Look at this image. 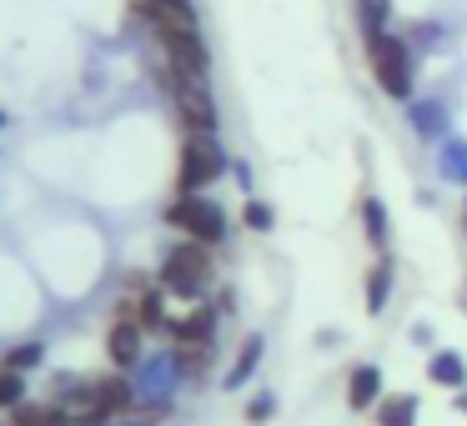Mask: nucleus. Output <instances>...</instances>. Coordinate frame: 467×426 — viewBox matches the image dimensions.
<instances>
[{"instance_id":"nucleus-1","label":"nucleus","mask_w":467,"mask_h":426,"mask_svg":"<svg viewBox=\"0 0 467 426\" xmlns=\"http://www.w3.org/2000/svg\"><path fill=\"white\" fill-rule=\"evenodd\" d=\"M367 61H372V76L392 101H407L412 96V56H407V41L387 36L382 25L367 31Z\"/></svg>"},{"instance_id":"nucleus-2","label":"nucleus","mask_w":467,"mask_h":426,"mask_svg":"<svg viewBox=\"0 0 467 426\" xmlns=\"http://www.w3.org/2000/svg\"><path fill=\"white\" fill-rule=\"evenodd\" d=\"M206 281H212V246L202 241H182L166 251L161 261V291L182 296V301H196V296L206 291Z\"/></svg>"},{"instance_id":"nucleus-3","label":"nucleus","mask_w":467,"mask_h":426,"mask_svg":"<svg viewBox=\"0 0 467 426\" xmlns=\"http://www.w3.org/2000/svg\"><path fill=\"white\" fill-rule=\"evenodd\" d=\"M226 171V156L216 146V131H186L182 166H176V196H196Z\"/></svg>"},{"instance_id":"nucleus-4","label":"nucleus","mask_w":467,"mask_h":426,"mask_svg":"<svg viewBox=\"0 0 467 426\" xmlns=\"http://www.w3.org/2000/svg\"><path fill=\"white\" fill-rule=\"evenodd\" d=\"M166 226H176V231L186 236V241H202V246H216L226 236V211L212 201V196H176L171 206H166Z\"/></svg>"},{"instance_id":"nucleus-5","label":"nucleus","mask_w":467,"mask_h":426,"mask_svg":"<svg viewBox=\"0 0 467 426\" xmlns=\"http://www.w3.org/2000/svg\"><path fill=\"white\" fill-rule=\"evenodd\" d=\"M171 101H176V116H182V131H216V101L206 76H176Z\"/></svg>"},{"instance_id":"nucleus-6","label":"nucleus","mask_w":467,"mask_h":426,"mask_svg":"<svg viewBox=\"0 0 467 426\" xmlns=\"http://www.w3.org/2000/svg\"><path fill=\"white\" fill-rule=\"evenodd\" d=\"M176 376H182L176 356H141V381H136V401L146 396V406H166V396H171Z\"/></svg>"},{"instance_id":"nucleus-7","label":"nucleus","mask_w":467,"mask_h":426,"mask_svg":"<svg viewBox=\"0 0 467 426\" xmlns=\"http://www.w3.org/2000/svg\"><path fill=\"white\" fill-rule=\"evenodd\" d=\"M141 346H146V331L136 321H126V316L106 331V351H111L116 366H141Z\"/></svg>"},{"instance_id":"nucleus-8","label":"nucleus","mask_w":467,"mask_h":426,"mask_svg":"<svg viewBox=\"0 0 467 426\" xmlns=\"http://www.w3.org/2000/svg\"><path fill=\"white\" fill-rule=\"evenodd\" d=\"M382 401V371H377L372 361L352 366V376H347V406L352 411H367V406Z\"/></svg>"},{"instance_id":"nucleus-9","label":"nucleus","mask_w":467,"mask_h":426,"mask_svg":"<svg viewBox=\"0 0 467 426\" xmlns=\"http://www.w3.org/2000/svg\"><path fill=\"white\" fill-rule=\"evenodd\" d=\"M126 321H136L141 326V331H156V326H166V301H161V291H151V286H146V291H136L131 301H126Z\"/></svg>"},{"instance_id":"nucleus-10","label":"nucleus","mask_w":467,"mask_h":426,"mask_svg":"<svg viewBox=\"0 0 467 426\" xmlns=\"http://www.w3.org/2000/svg\"><path fill=\"white\" fill-rule=\"evenodd\" d=\"M91 386H96V401H101L106 416L131 411V406H136V386L126 381V376H101V381H91Z\"/></svg>"},{"instance_id":"nucleus-11","label":"nucleus","mask_w":467,"mask_h":426,"mask_svg":"<svg viewBox=\"0 0 467 426\" xmlns=\"http://www.w3.org/2000/svg\"><path fill=\"white\" fill-rule=\"evenodd\" d=\"M427 381L447 386V391H462V386H467V361L457 351H437L432 361H427Z\"/></svg>"},{"instance_id":"nucleus-12","label":"nucleus","mask_w":467,"mask_h":426,"mask_svg":"<svg viewBox=\"0 0 467 426\" xmlns=\"http://www.w3.org/2000/svg\"><path fill=\"white\" fill-rule=\"evenodd\" d=\"M256 361H262V336H246L242 351H236V361H232V371H226V391H236V386L252 381Z\"/></svg>"},{"instance_id":"nucleus-13","label":"nucleus","mask_w":467,"mask_h":426,"mask_svg":"<svg viewBox=\"0 0 467 426\" xmlns=\"http://www.w3.org/2000/svg\"><path fill=\"white\" fill-rule=\"evenodd\" d=\"M377 426H417V396H382Z\"/></svg>"},{"instance_id":"nucleus-14","label":"nucleus","mask_w":467,"mask_h":426,"mask_svg":"<svg viewBox=\"0 0 467 426\" xmlns=\"http://www.w3.org/2000/svg\"><path fill=\"white\" fill-rule=\"evenodd\" d=\"M387 291H392V261L382 256V261L367 271V311H372V316L387 311Z\"/></svg>"},{"instance_id":"nucleus-15","label":"nucleus","mask_w":467,"mask_h":426,"mask_svg":"<svg viewBox=\"0 0 467 426\" xmlns=\"http://www.w3.org/2000/svg\"><path fill=\"white\" fill-rule=\"evenodd\" d=\"M171 356H176V366H182L186 376H196L206 361H212V341H176Z\"/></svg>"},{"instance_id":"nucleus-16","label":"nucleus","mask_w":467,"mask_h":426,"mask_svg":"<svg viewBox=\"0 0 467 426\" xmlns=\"http://www.w3.org/2000/svg\"><path fill=\"white\" fill-rule=\"evenodd\" d=\"M362 226H367V241L382 251V246H387V211H382L377 196H367V201H362Z\"/></svg>"},{"instance_id":"nucleus-17","label":"nucleus","mask_w":467,"mask_h":426,"mask_svg":"<svg viewBox=\"0 0 467 426\" xmlns=\"http://www.w3.org/2000/svg\"><path fill=\"white\" fill-rule=\"evenodd\" d=\"M437 166H442L447 181H467V141H447L442 156H437Z\"/></svg>"},{"instance_id":"nucleus-18","label":"nucleus","mask_w":467,"mask_h":426,"mask_svg":"<svg viewBox=\"0 0 467 426\" xmlns=\"http://www.w3.org/2000/svg\"><path fill=\"white\" fill-rule=\"evenodd\" d=\"M412 126H417L422 136H442V126H447L442 106H437V101H417V106H412Z\"/></svg>"},{"instance_id":"nucleus-19","label":"nucleus","mask_w":467,"mask_h":426,"mask_svg":"<svg viewBox=\"0 0 467 426\" xmlns=\"http://www.w3.org/2000/svg\"><path fill=\"white\" fill-rule=\"evenodd\" d=\"M41 356H46V346L41 341H26V346H16L11 356H5V371H36V366H41Z\"/></svg>"},{"instance_id":"nucleus-20","label":"nucleus","mask_w":467,"mask_h":426,"mask_svg":"<svg viewBox=\"0 0 467 426\" xmlns=\"http://www.w3.org/2000/svg\"><path fill=\"white\" fill-rule=\"evenodd\" d=\"M26 401V376L21 371H0V411H11V406Z\"/></svg>"},{"instance_id":"nucleus-21","label":"nucleus","mask_w":467,"mask_h":426,"mask_svg":"<svg viewBox=\"0 0 467 426\" xmlns=\"http://www.w3.org/2000/svg\"><path fill=\"white\" fill-rule=\"evenodd\" d=\"M51 406H36V401H21L11 406V426H51Z\"/></svg>"},{"instance_id":"nucleus-22","label":"nucleus","mask_w":467,"mask_h":426,"mask_svg":"<svg viewBox=\"0 0 467 426\" xmlns=\"http://www.w3.org/2000/svg\"><path fill=\"white\" fill-rule=\"evenodd\" d=\"M242 221L252 226V231H272V221H276V216H272V206H266V201H246Z\"/></svg>"},{"instance_id":"nucleus-23","label":"nucleus","mask_w":467,"mask_h":426,"mask_svg":"<svg viewBox=\"0 0 467 426\" xmlns=\"http://www.w3.org/2000/svg\"><path fill=\"white\" fill-rule=\"evenodd\" d=\"M272 411H276V396L272 391H262V396H252V401H246V421H266Z\"/></svg>"},{"instance_id":"nucleus-24","label":"nucleus","mask_w":467,"mask_h":426,"mask_svg":"<svg viewBox=\"0 0 467 426\" xmlns=\"http://www.w3.org/2000/svg\"><path fill=\"white\" fill-rule=\"evenodd\" d=\"M51 426H106V421H81V416H51Z\"/></svg>"},{"instance_id":"nucleus-25","label":"nucleus","mask_w":467,"mask_h":426,"mask_svg":"<svg viewBox=\"0 0 467 426\" xmlns=\"http://www.w3.org/2000/svg\"><path fill=\"white\" fill-rule=\"evenodd\" d=\"M457 406H462V411H467V396H457Z\"/></svg>"},{"instance_id":"nucleus-26","label":"nucleus","mask_w":467,"mask_h":426,"mask_svg":"<svg viewBox=\"0 0 467 426\" xmlns=\"http://www.w3.org/2000/svg\"><path fill=\"white\" fill-rule=\"evenodd\" d=\"M176 5H192V0H176Z\"/></svg>"}]
</instances>
